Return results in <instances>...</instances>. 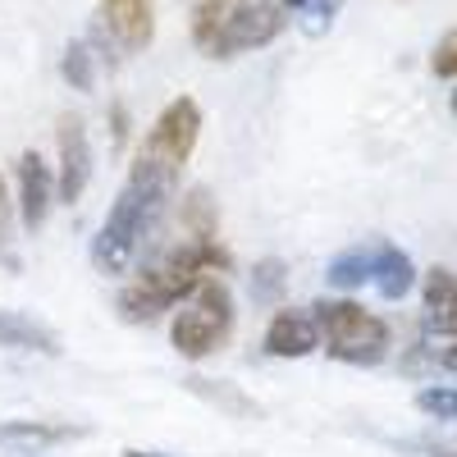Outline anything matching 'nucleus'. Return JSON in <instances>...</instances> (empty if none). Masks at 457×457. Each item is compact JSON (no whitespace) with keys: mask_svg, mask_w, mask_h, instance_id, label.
<instances>
[{"mask_svg":"<svg viewBox=\"0 0 457 457\" xmlns=\"http://www.w3.org/2000/svg\"><path fill=\"white\" fill-rule=\"evenodd\" d=\"M174 183L179 179L165 174L161 165H151L146 156H133L120 197H114V206H110V215L101 224V234L92 238V265L101 275H124L133 265L142 238L151 234V224L161 220V206H165Z\"/></svg>","mask_w":457,"mask_h":457,"instance_id":"nucleus-1","label":"nucleus"},{"mask_svg":"<svg viewBox=\"0 0 457 457\" xmlns=\"http://www.w3.org/2000/svg\"><path fill=\"white\" fill-rule=\"evenodd\" d=\"M228 270H234V256H228L215 238H187L165 261L146 265V270L120 293V312L133 325H151L161 312L187 302L206 279L228 275Z\"/></svg>","mask_w":457,"mask_h":457,"instance_id":"nucleus-2","label":"nucleus"},{"mask_svg":"<svg viewBox=\"0 0 457 457\" xmlns=\"http://www.w3.org/2000/svg\"><path fill=\"white\" fill-rule=\"evenodd\" d=\"M320 338H325V353L334 361H348V366H379L389 357V325L370 316L361 302L348 297H320L312 307Z\"/></svg>","mask_w":457,"mask_h":457,"instance_id":"nucleus-3","label":"nucleus"},{"mask_svg":"<svg viewBox=\"0 0 457 457\" xmlns=\"http://www.w3.org/2000/svg\"><path fill=\"white\" fill-rule=\"evenodd\" d=\"M179 307L183 312L170 325V343L187 361L211 357L215 348L228 343V334H234V297H228V288L220 279H206L187 302H179Z\"/></svg>","mask_w":457,"mask_h":457,"instance_id":"nucleus-4","label":"nucleus"},{"mask_svg":"<svg viewBox=\"0 0 457 457\" xmlns=\"http://www.w3.org/2000/svg\"><path fill=\"white\" fill-rule=\"evenodd\" d=\"M284 28H288V19H284L279 0H234L202 51H211L215 60H234V55H243V51L270 46Z\"/></svg>","mask_w":457,"mask_h":457,"instance_id":"nucleus-5","label":"nucleus"},{"mask_svg":"<svg viewBox=\"0 0 457 457\" xmlns=\"http://www.w3.org/2000/svg\"><path fill=\"white\" fill-rule=\"evenodd\" d=\"M197 137H202V105L193 96H174L161 114H156V124H151L146 142L137 156H146L151 165H161L165 174H183L187 156L197 151Z\"/></svg>","mask_w":457,"mask_h":457,"instance_id":"nucleus-6","label":"nucleus"},{"mask_svg":"<svg viewBox=\"0 0 457 457\" xmlns=\"http://www.w3.org/2000/svg\"><path fill=\"white\" fill-rule=\"evenodd\" d=\"M60 165H55V202H79L92 183V137L79 114H60Z\"/></svg>","mask_w":457,"mask_h":457,"instance_id":"nucleus-7","label":"nucleus"},{"mask_svg":"<svg viewBox=\"0 0 457 457\" xmlns=\"http://www.w3.org/2000/svg\"><path fill=\"white\" fill-rule=\"evenodd\" d=\"M51 202H55L51 165L37 156V151H23L19 156V215H23L28 234H42V224L51 215Z\"/></svg>","mask_w":457,"mask_h":457,"instance_id":"nucleus-8","label":"nucleus"},{"mask_svg":"<svg viewBox=\"0 0 457 457\" xmlns=\"http://www.w3.org/2000/svg\"><path fill=\"white\" fill-rule=\"evenodd\" d=\"M320 348V325L312 312H302V307H279L270 316V329H265V353L270 357H307Z\"/></svg>","mask_w":457,"mask_h":457,"instance_id":"nucleus-9","label":"nucleus"},{"mask_svg":"<svg viewBox=\"0 0 457 457\" xmlns=\"http://www.w3.org/2000/svg\"><path fill=\"white\" fill-rule=\"evenodd\" d=\"M101 14L129 51H142L156 37V0H101Z\"/></svg>","mask_w":457,"mask_h":457,"instance_id":"nucleus-10","label":"nucleus"},{"mask_svg":"<svg viewBox=\"0 0 457 457\" xmlns=\"http://www.w3.org/2000/svg\"><path fill=\"white\" fill-rule=\"evenodd\" d=\"M370 284L379 288V297H389V302H403L411 288H416V265L403 247L394 243H379L370 252Z\"/></svg>","mask_w":457,"mask_h":457,"instance_id":"nucleus-11","label":"nucleus"},{"mask_svg":"<svg viewBox=\"0 0 457 457\" xmlns=\"http://www.w3.org/2000/svg\"><path fill=\"white\" fill-rule=\"evenodd\" d=\"M426 316H430V329H439L444 338H457V275L444 270V265H435V270H426Z\"/></svg>","mask_w":457,"mask_h":457,"instance_id":"nucleus-12","label":"nucleus"},{"mask_svg":"<svg viewBox=\"0 0 457 457\" xmlns=\"http://www.w3.org/2000/svg\"><path fill=\"white\" fill-rule=\"evenodd\" d=\"M0 348H19V353H46V357H60V334L37 325L32 316H19V312H0Z\"/></svg>","mask_w":457,"mask_h":457,"instance_id":"nucleus-13","label":"nucleus"},{"mask_svg":"<svg viewBox=\"0 0 457 457\" xmlns=\"http://www.w3.org/2000/svg\"><path fill=\"white\" fill-rule=\"evenodd\" d=\"M187 389H193L197 398H206L211 407H220V411H228V416H261V407L243 394V389H234V385H220V379H206V375H187Z\"/></svg>","mask_w":457,"mask_h":457,"instance_id":"nucleus-14","label":"nucleus"},{"mask_svg":"<svg viewBox=\"0 0 457 457\" xmlns=\"http://www.w3.org/2000/svg\"><path fill=\"white\" fill-rule=\"evenodd\" d=\"M79 426H51V421H5L0 426V439H14V444H69L79 439Z\"/></svg>","mask_w":457,"mask_h":457,"instance_id":"nucleus-15","label":"nucleus"},{"mask_svg":"<svg viewBox=\"0 0 457 457\" xmlns=\"http://www.w3.org/2000/svg\"><path fill=\"white\" fill-rule=\"evenodd\" d=\"M288 288V265L279 256H265L256 261V270H252V302H261V307H275V302L284 297Z\"/></svg>","mask_w":457,"mask_h":457,"instance_id":"nucleus-16","label":"nucleus"},{"mask_svg":"<svg viewBox=\"0 0 457 457\" xmlns=\"http://www.w3.org/2000/svg\"><path fill=\"white\" fill-rule=\"evenodd\" d=\"M183 224H187V238H215V202L206 187H193L183 202Z\"/></svg>","mask_w":457,"mask_h":457,"instance_id":"nucleus-17","label":"nucleus"},{"mask_svg":"<svg viewBox=\"0 0 457 457\" xmlns=\"http://www.w3.org/2000/svg\"><path fill=\"white\" fill-rule=\"evenodd\" d=\"M370 279V252H343L329 261V284L334 288H361Z\"/></svg>","mask_w":457,"mask_h":457,"instance_id":"nucleus-18","label":"nucleus"},{"mask_svg":"<svg viewBox=\"0 0 457 457\" xmlns=\"http://www.w3.org/2000/svg\"><path fill=\"white\" fill-rule=\"evenodd\" d=\"M416 407H421L426 416H435V421H457V389L430 385V389L416 394Z\"/></svg>","mask_w":457,"mask_h":457,"instance_id":"nucleus-19","label":"nucleus"},{"mask_svg":"<svg viewBox=\"0 0 457 457\" xmlns=\"http://www.w3.org/2000/svg\"><path fill=\"white\" fill-rule=\"evenodd\" d=\"M64 83L79 87V92H92V83H96V73H92V51L79 46V42L64 51Z\"/></svg>","mask_w":457,"mask_h":457,"instance_id":"nucleus-20","label":"nucleus"},{"mask_svg":"<svg viewBox=\"0 0 457 457\" xmlns=\"http://www.w3.org/2000/svg\"><path fill=\"white\" fill-rule=\"evenodd\" d=\"M224 10H228V0H197V14H193V37H197V46L211 42V32L220 28Z\"/></svg>","mask_w":457,"mask_h":457,"instance_id":"nucleus-21","label":"nucleus"},{"mask_svg":"<svg viewBox=\"0 0 457 457\" xmlns=\"http://www.w3.org/2000/svg\"><path fill=\"white\" fill-rule=\"evenodd\" d=\"M430 69H435V79H457V28L439 37V46L430 55Z\"/></svg>","mask_w":457,"mask_h":457,"instance_id":"nucleus-22","label":"nucleus"},{"mask_svg":"<svg viewBox=\"0 0 457 457\" xmlns=\"http://www.w3.org/2000/svg\"><path fill=\"white\" fill-rule=\"evenodd\" d=\"M124 137H129V114H124V105H114V110H110V146L120 151Z\"/></svg>","mask_w":457,"mask_h":457,"instance_id":"nucleus-23","label":"nucleus"},{"mask_svg":"<svg viewBox=\"0 0 457 457\" xmlns=\"http://www.w3.org/2000/svg\"><path fill=\"white\" fill-rule=\"evenodd\" d=\"M5 238H10V193L5 179H0V256H5Z\"/></svg>","mask_w":457,"mask_h":457,"instance_id":"nucleus-24","label":"nucleus"},{"mask_svg":"<svg viewBox=\"0 0 457 457\" xmlns=\"http://www.w3.org/2000/svg\"><path fill=\"white\" fill-rule=\"evenodd\" d=\"M288 10H312V14H329V0H279Z\"/></svg>","mask_w":457,"mask_h":457,"instance_id":"nucleus-25","label":"nucleus"},{"mask_svg":"<svg viewBox=\"0 0 457 457\" xmlns=\"http://www.w3.org/2000/svg\"><path fill=\"white\" fill-rule=\"evenodd\" d=\"M426 457H457L453 448H426Z\"/></svg>","mask_w":457,"mask_h":457,"instance_id":"nucleus-26","label":"nucleus"},{"mask_svg":"<svg viewBox=\"0 0 457 457\" xmlns=\"http://www.w3.org/2000/svg\"><path fill=\"white\" fill-rule=\"evenodd\" d=\"M124 457H161V453H137V448H129Z\"/></svg>","mask_w":457,"mask_h":457,"instance_id":"nucleus-27","label":"nucleus"},{"mask_svg":"<svg viewBox=\"0 0 457 457\" xmlns=\"http://www.w3.org/2000/svg\"><path fill=\"white\" fill-rule=\"evenodd\" d=\"M453 114H457V92H453Z\"/></svg>","mask_w":457,"mask_h":457,"instance_id":"nucleus-28","label":"nucleus"}]
</instances>
